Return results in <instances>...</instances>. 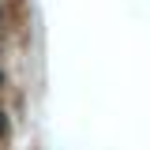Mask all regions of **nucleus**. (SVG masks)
<instances>
[{
    "instance_id": "f257e3e1",
    "label": "nucleus",
    "mask_w": 150,
    "mask_h": 150,
    "mask_svg": "<svg viewBox=\"0 0 150 150\" xmlns=\"http://www.w3.org/2000/svg\"><path fill=\"white\" fill-rule=\"evenodd\" d=\"M4 128H8V124H4V112H0V135H4Z\"/></svg>"
}]
</instances>
